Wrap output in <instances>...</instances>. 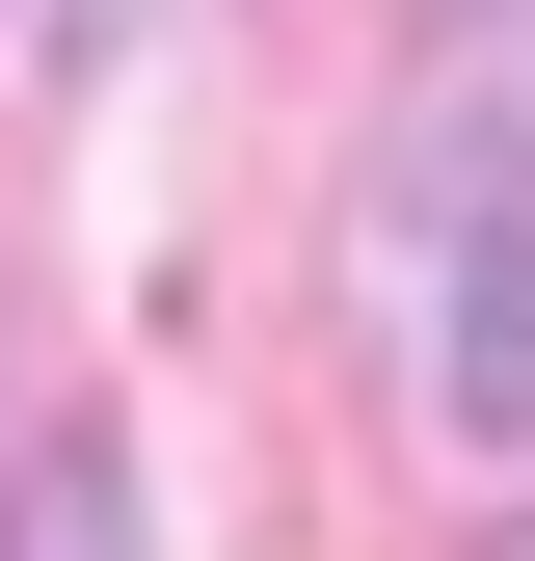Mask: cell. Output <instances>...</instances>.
Here are the masks:
<instances>
[{"label":"cell","mask_w":535,"mask_h":561,"mask_svg":"<svg viewBox=\"0 0 535 561\" xmlns=\"http://www.w3.org/2000/svg\"><path fill=\"white\" fill-rule=\"evenodd\" d=\"M375 347L429 455H535V81L401 107L375 161Z\"/></svg>","instance_id":"cell-1"},{"label":"cell","mask_w":535,"mask_h":561,"mask_svg":"<svg viewBox=\"0 0 535 561\" xmlns=\"http://www.w3.org/2000/svg\"><path fill=\"white\" fill-rule=\"evenodd\" d=\"M0 561H161V535H134V455H107V428H27V481H0Z\"/></svg>","instance_id":"cell-2"},{"label":"cell","mask_w":535,"mask_h":561,"mask_svg":"<svg viewBox=\"0 0 535 561\" xmlns=\"http://www.w3.org/2000/svg\"><path fill=\"white\" fill-rule=\"evenodd\" d=\"M509 561H535V508H509Z\"/></svg>","instance_id":"cell-3"}]
</instances>
